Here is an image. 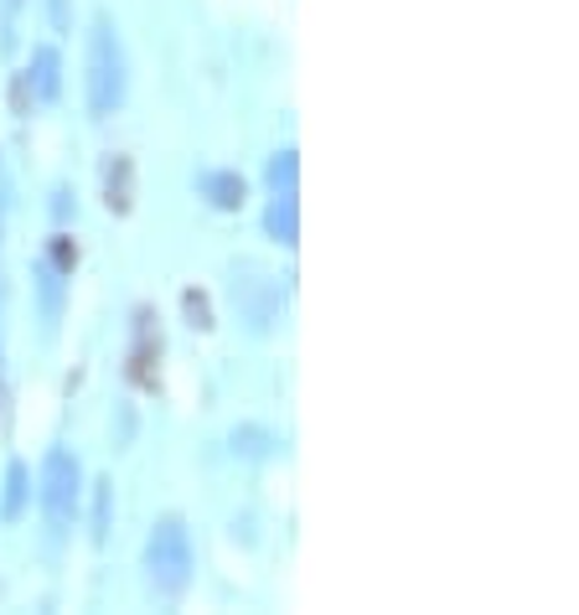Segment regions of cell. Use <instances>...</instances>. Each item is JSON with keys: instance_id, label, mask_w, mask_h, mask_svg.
<instances>
[{"instance_id": "cell-15", "label": "cell", "mask_w": 579, "mask_h": 615, "mask_svg": "<svg viewBox=\"0 0 579 615\" xmlns=\"http://www.w3.org/2000/svg\"><path fill=\"white\" fill-rule=\"evenodd\" d=\"M233 455H269L264 430H233Z\"/></svg>"}, {"instance_id": "cell-7", "label": "cell", "mask_w": 579, "mask_h": 615, "mask_svg": "<svg viewBox=\"0 0 579 615\" xmlns=\"http://www.w3.org/2000/svg\"><path fill=\"white\" fill-rule=\"evenodd\" d=\"M27 83H31V93L37 99H58L62 93V58H58V47H37L31 52V73H27Z\"/></svg>"}, {"instance_id": "cell-18", "label": "cell", "mask_w": 579, "mask_h": 615, "mask_svg": "<svg viewBox=\"0 0 579 615\" xmlns=\"http://www.w3.org/2000/svg\"><path fill=\"white\" fill-rule=\"evenodd\" d=\"M47 11H52V27L68 31V0H47Z\"/></svg>"}, {"instance_id": "cell-8", "label": "cell", "mask_w": 579, "mask_h": 615, "mask_svg": "<svg viewBox=\"0 0 579 615\" xmlns=\"http://www.w3.org/2000/svg\"><path fill=\"white\" fill-rule=\"evenodd\" d=\"M264 223H269V233H274L280 243H296V239H300L296 192H274V202H269V212H264Z\"/></svg>"}, {"instance_id": "cell-16", "label": "cell", "mask_w": 579, "mask_h": 615, "mask_svg": "<svg viewBox=\"0 0 579 615\" xmlns=\"http://www.w3.org/2000/svg\"><path fill=\"white\" fill-rule=\"evenodd\" d=\"M58 274H73V264H78V243L62 233V239H52V259H47Z\"/></svg>"}, {"instance_id": "cell-4", "label": "cell", "mask_w": 579, "mask_h": 615, "mask_svg": "<svg viewBox=\"0 0 579 615\" xmlns=\"http://www.w3.org/2000/svg\"><path fill=\"white\" fill-rule=\"evenodd\" d=\"M156 362H161V326L150 311H134V346H130V377L140 389H156Z\"/></svg>"}, {"instance_id": "cell-14", "label": "cell", "mask_w": 579, "mask_h": 615, "mask_svg": "<svg viewBox=\"0 0 579 615\" xmlns=\"http://www.w3.org/2000/svg\"><path fill=\"white\" fill-rule=\"evenodd\" d=\"M181 311H187V321H192L197 331H212V326H218V321H212V301L202 295V290H187V295H181Z\"/></svg>"}, {"instance_id": "cell-6", "label": "cell", "mask_w": 579, "mask_h": 615, "mask_svg": "<svg viewBox=\"0 0 579 615\" xmlns=\"http://www.w3.org/2000/svg\"><path fill=\"white\" fill-rule=\"evenodd\" d=\"M104 208L114 212V218H124V212L134 208V161L130 155H109L104 161Z\"/></svg>"}, {"instance_id": "cell-5", "label": "cell", "mask_w": 579, "mask_h": 615, "mask_svg": "<svg viewBox=\"0 0 579 615\" xmlns=\"http://www.w3.org/2000/svg\"><path fill=\"white\" fill-rule=\"evenodd\" d=\"M233 295H238V305H243V321H249L253 331H264L269 321L280 315V290L269 285V280H243V285L233 280Z\"/></svg>"}, {"instance_id": "cell-3", "label": "cell", "mask_w": 579, "mask_h": 615, "mask_svg": "<svg viewBox=\"0 0 579 615\" xmlns=\"http://www.w3.org/2000/svg\"><path fill=\"white\" fill-rule=\"evenodd\" d=\"M78 507V461L68 451H52L42 461V512L52 527H68Z\"/></svg>"}, {"instance_id": "cell-13", "label": "cell", "mask_w": 579, "mask_h": 615, "mask_svg": "<svg viewBox=\"0 0 579 615\" xmlns=\"http://www.w3.org/2000/svg\"><path fill=\"white\" fill-rule=\"evenodd\" d=\"M296 171H300L296 151H280L269 161V186H274V192H296Z\"/></svg>"}, {"instance_id": "cell-1", "label": "cell", "mask_w": 579, "mask_h": 615, "mask_svg": "<svg viewBox=\"0 0 579 615\" xmlns=\"http://www.w3.org/2000/svg\"><path fill=\"white\" fill-rule=\"evenodd\" d=\"M146 569H150V585L166 589V595L187 589V579H192V533H187L181 517H161V523L150 527Z\"/></svg>"}, {"instance_id": "cell-19", "label": "cell", "mask_w": 579, "mask_h": 615, "mask_svg": "<svg viewBox=\"0 0 579 615\" xmlns=\"http://www.w3.org/2000/svg\"><path fill=\"white\" fill-rule=\"evenodd\" d=\"M16 11H21V0H6V21H11Z\"/></svg>"}, {"instance_id": "cell-2", "label": "cell", "mask_w": 579, "mask_h": 615, "mask_svg": "<svg viewBox=\"0 0 579 615\" xmlns=\"http://www.w3.org/2000/svg\"><path fill=\"white\" fill-rule=\"evenodd\" d=\"M119 99H124V52H119L114 21L99 16L89 42V109L93 114H114Z\"/></svg>"}, {"instance_id": "cell-12", "label": "cell", "mask_w": 579, "mask_h": 615, "mask_svg": "<svg viewBox=\"0 0 579 615\" xmlns=\"http://www.w3.org/2000/svg\"><path fill=\"white\" fill-rule=\"evenodd\" d=\"M6 517H21V512H27V465H11V471H6Z\"/></svg>"}, {"instance_id": "cell-17", "label": "cell", "mask_w": 579, "mask_h": 615, "mask_svg": "<svg viewBox=\"0 0 579 615\" xmlns=\"http://www.w3.org/2000/svg\"><path fill=\"white\" fill-rule=\"evenodd\" d=\"M27 99H31V83H27V73H21V78H16V89H11L16 114H27Z\"/></svg>"}, {"instance_id": "cell-9", "label": "cell", "mask_w": 579, "mask_h": 615, "mask_svg": "<svg viewBox=\"0 0 579 615\" xmlns=\"http://www.w3.org/2000/svg\"><path fill=\"white\" fill-rule=\"evenodd\" d=\"M202 196L223 212L243 208V177H238V171H208V177H202Z\"/></svg>"}, {"instance_id": "cell-11", "label": "cell", "mask_w": 579, "mask_h": 615, "mask_svg": "<svg viewBox=\"0 0 579 615\" xmlns=\"http://www.w3.org/2000/svg\"><path fill=\"white\" fill-rule=\"evenodd\" d=\"M109 523H114V481H99L93 486V538L104 543L109 538Z\"/></svg>"}, {"instance_id": "cell-10", "label": "cell", "mask_w": 579, "mask_h": 615, "mask_svg": "<svg viewBox=\"0 0 579 615\" xmlns=\"http://www.w3.org/2000/svg\"><path fill=\"white\" fill-rule=\"evenodd\" d=\"M37 290H42V321H47V326H58V315H62V274L52 270V264H42Z\"/></svg>"}]
</instances>
